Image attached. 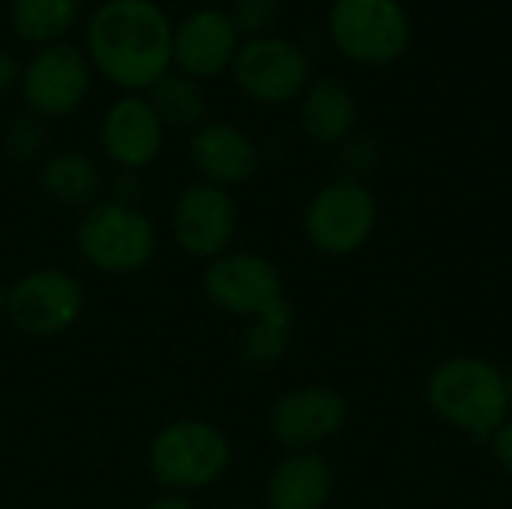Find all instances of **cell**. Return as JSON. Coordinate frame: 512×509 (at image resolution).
<instances>
[{
	"label": "cell",
	"instance_id": "obj_15",
	"mask_svg": "<svg viewBox=\"0 0 512 509\" xmlns=\"http://www.w3.org/2000/svg\"><path fill=\"white\" fill-rule=\"evenodd\" d=\"M192 165L204 183L231 189L246 183L258 171V147L252 138L231 123H204L195 129L189 144Z\"/></svg>",
	"mask_w": 512,
	"mask_h": 509
},
{
	"label": "cell",
	"instance_id": "obj_17",
	"mask_svg": "<svg viewBox=\"0 0 512 509\" xmlns=\"http://www.w3.org/2000/svg\"><path fill=\"white\" fill-rule=\"evenodd\" d=\"M294 324H297V318H294V306L288 303V297H282L273 306H267L264 312L252 315L246 321L240 345H237L240 363L255 372L276 369L291 348Z\"/></svg>",
	"mask_w": 512,
	"mask_h": 509
},
{
	"label": "cell",
	"instance_id": "obj_25",
	"mask_svg": "<svg viewBox=\"0 0 512 509\" xmlns=\"http://www.w3.org/2000/svg\"><path fill=\"white\" fill-rule=\"evenodd\" d=\"M489 447H492V459L495 465L512 477V414L489 435Z\"/></svg>",
	"mask_w": 512,
	"mask_h": 509
},
{
	"label": "cell",
	"instance_id": "obj_20",
	"mask_svg": "<svg viewBox=\"0 0 512 509\" xmlns=\"http://www.w3.org/2000/svg\"><path fill=\"white\" fill-rule=\"evenodd\" d=\"M156 111V117L162 120V126H174V129H192L204 120L207 102L201 87L186 78V75H162L153 87H150V99H147Z\"/></svg>",
	"mask_w": 512,
	"mask_h": 509
},
{
	"label": "cell",
	"instance_id": "obj_8",
	"mask_svg": "<svg viewBox=\"0 0 512 509\" xmlns=\"http://www.w3.org/2000/svg\"><path fill=\"white\" fill-rule=\"evenodd\" d=\"M237 225L240 216L231 192L204 180L186 186L171 210V237L177 249L198 261H213L234 249Z\"/></svg>",
	"mask_w": 512,
	"mask_h": 509
},
{
	"label": "cell",
	"instance_id": "obj_31",
	"mask_svg": "<svg viewBox=\"0 0 512 509\" xmlns=\"http://www.w3.org/2000/svg\"><path fill=\"white\" fill-rule=\"evenodd\" d=\"M219 509H264V507H249V504H228V507H219Z\"/></svg>",
	"mask_w": 512,
	"mask_h": 509
},
{
	"label": "cell",
	"instance_id": "obj_21",
	"mask_svg": "<svg viewBox=\"0 0 512 509\" xmlns=\"http://www.w3.org/2000/svg\"><path fill=\"white\" fill-rule=\"evenodd\" d=\"M78 0H12V27L30 42H51L75 21Z\"/></svg>",
	"mask_w": 512,
	"mask_h": 509
},
{
	"label": "cell",
	"instance_id": "obj_9",
	"mask_svg": "<svg viewBox=\"0 0 512 509\" xmlns=\"http://www.w3.org/2000/svg\"><path fill=\"white\" fill-rule=\"evenodd\" d=\"M336 45L360 63H390L408 45V18L396 0H336L330 12Z\"/></svg>",
	"mask_w": 512,
	"mask_h": 509
},
{
	"label": "cell",
	"instance_id": "obj_30",
	"mask_svg": "<svg viewBox=\"0 0 512 509\" xmlns=\"http://www.w3.org/2000/svg\"><path fill=\"white\" fill-rule=\"evenodd\" d=\"M507 393H510V408H512V366L507 369Z\"/></svg>",
	"mask_w": 512,
	"mask_h": 509
},
{
	"label": "cell",
	"instance_id": "obj_19",
	"mask_svg": "<svg viewBox=\"0 0 512 509\" xmlns=\"http://www.w3.org/2000/svg\"><path fill=\"white\" fill-rule=\"evenodd\" d=\"M357 105L339 81H318L306 90L300 105V123L309 138L321 144L345 141L354 129Z\"/></svg>",
	"mask_w": 512,
	"mask_h": 509
},
{
	"label": "cell",
	"instance_id": "obj_1",
	"mask_svg": "<svg viewBox=\"0 0 512 509\" xmlns=\"http://www.w3.org/2000/svg\"><path fill=\"white\" fill-rule=\"evenodd\" d=\"M87 45L108 81L144 90L168 75L174 33L159 6L147 0H108L90 18Z\"/></svg>",
	"mask_w": 512,
	"mask_h": 509
},
{
	"label": "cell",
	"instance_id": "obj_27",
	"mask_svg": "<svg viewBox=\"0 0 512 509\" xmlns=\"http://www.w3.org/2000/svg\"><path fill=\"white\" fill-rule=\"evenodd\" d=\"M147 509H198L192 495H180V492H159Z\"/></svg>",
	"mask_w": 512,
	"mask_h": 509
},
{
	"label": "cell",
	"instance_id": "obj_3",
	"mask_svg": "<svg viewBox=\"0 0 512 509\" xmlns=\"http://www.w3.org/2000/svg\"><path fill=\"white\" fill-rule=\"evenodd\" d=\"M228 435L201 417H183L162 426L147 450V465L162 492L195 495L216 486L231 468Z\"/></svg>",
	"mask_w": 512,
	"mask_h": 509
},
{
	"label": "cell",
	"instance_id": "obj_2",
	"mask_svg": "<svg viewBox=\"0 0 512 509\" xmlns=\"http://www.w3.org/2000/svg\"><path fill=\"white\" fill-rule=\"evenodd\" d=\"M426 402L450 429L480 441L512 414L507 372L477 354L441 360L426 381Z\"/></svg>",
	"mask_w": 512,
	"mask_h": 509
},
{
	"label": "cell",
	"instance_id": "obj_11",
	"mask_svg": "<svg viewBox=\"0 0 512 509\" xmlns=\"http://www.w3.org/2000/svg\"><path fill=\"white\" fill-rule=\"evenodd\" d=\"M237 84L258 102H288L309 81L306 54L285 39H252L234 54Z\"/></svg>",
	"mask_w": 512,
	"mask_h": 509
},
{
	"label": "cell",
	"instance_id": "obj_4",
	"mask_svg": "<svg viewBox=\"0 0 512 509\" xmlns=\"http://www.w3.org/2000/svg\"><path fill=\"white\" fill-rule=\"evenodd\" d=\"M75 246L81 261L96 273L132 276L150 267L159 249V234L141 207L105 198L87 207L78 219Z\"/></svg>",
	"mask_w": 512,
	"mask_h": 509
},
{
	"label": "cell",
	"instance_id": "obj_23",
	"mask_svg": "<svg viewBox=\"0 0 512 509\" xmlns=\"http://www.w3.org/2000/svg\"><path fill=\"white\" fill-rule=\"evenodd\" d=\"M342 168L348 180H360L369 177L378 168V147L372 138H348L342 147Z\"/></svg>",
	"mask_w": 512,
	"mask_h": 509
},
{
	"label": "cell",
	"instance_id": "obj_26",
	"mask_svg": "<svg viewBox=\"0 0 512 509\" xmlns=\"http://www.w3.org/2000/svg\"><path fill=\"white\" fill-rule=\"evenodd\" d=\"M141 192H144V183H141L138 171H120V174L111 180V198L120 201V204H135V207H138Z\"/></svg>",
	"mask_w": 512,
	"mask_h": 509
},
{
	"label": "cell",
	"instance_id": "obj_14",
	"mask_svg": "<svg viewBox=\"0 0 512 509\" xmlns=\"http://www.w3.org/2000/svg\"><path fill=\"white\" fill-rule=\"evenodd\" d=\"M237 54V27L231 15L204 9L180 24L174 33L171 60L180 66L186 78H210L219 75Z\"/></svg>",
	"mask_w": 512,
	"mask_h": 509
},
{
	"label": "cell",
	"instance_id": "obj_16",
	"mask_svg": "<svg viewBox=\"0 0 512 509\" xmlns=\"http://www.w3.org/2000/svg\"><path fill=\"white\" fill-rule=\"evenodd\" d=\"M333 495V468L318 450L288 453L267 480L264 509H324Z\"/></svg>",
	"mask_w": 512,
	"mask_h": 509
},
{
	"label": "cell",
	"instance_id": "obj_28",
	"mask_svg": "<svg viewBox=\"0 0 512 509\" xmlns=\"http://www.w3.org/2000/svg\"><path fill=\"white\" fill-rule=\"evenodd\" d=\"M15 81H18V66L12 60V54L0 51V96L9 93L15 87Z\"/></svg>",
	"mask_w": 512,
	"mask_h": 509
},
{
	"label": "cell",
	"instance_id": "obj_13",
	"mask_svg": "<svg viewBox=\"0 0 512 509\" xmlns=\"http://www.w3.org/2000/svg\"><path fill=\"white\" fill-rule=\"evenodd\" d=\"M165 126L153 105L138 96L114 102L102 120V150L120 171L147 168L162 150Z\"/></svg>",
	"mask_w": 512,
	"mask_h": 509
},
{
	"label": "cell",
	"instance_id": "obj_22",
	"mask_svg": "<svg viewBox=\"0 0 512 509\" xmlns=\"http://www.w3.org/2000/svg\"><path fill=\"white\" fill-rule=\"evenodd\" d=\"M45 150V126L39 117H18L6 129V153L15 162H30Z\"/></svg>",
	"mask_w": 512,
	"mask_h": 509
},
{
	"label": "cell",
	"instance_id": "obj_18",
	"mask_svg": "<svg viewBox=\"0 0 512 509\" xmlns=\"http://www.w3.org/2000/svg\"><path fill=\"white\" fill-rule=\"evenodd\" d=\"M42 192L63 207H93L102 201V171L84 153H54L39 168Z\"/></svg>",
	"mask_w": 512,
	"mask_h": 509
},
{
	"label": "cell",
	"instance_id": "obj_10",
	"mask_svg": "<svg viewBox=\"0 0 512 509\" xmlns=\"http://www.w3.org/2000/svg\"><path fill=\"white\" fill-rule=\"evenodd\" d=\"M348 423V399L327 384H303L282 393L270 408V435L288 453L318 450Z\"/></svg>",
	"mask_w": 512,
	"mask_h": 509
},
{
	"label": "cell",
	"instance_id": "obj_29",
	"mask_svg": "<svg viewBox=\"0 0 512 509\" xmlns=\"http://www.w3.org/2000/svg\"><path fill=\"white\" fill-rule=\"evenodd\" d=\"M6 303H9V285L0 282V315H6Z\"/></svg>",
	"mask_w": 512,
	"mask_h": 509
},
{
	"label": "cell",
	"instance_id": "obj_6",
	"mask_svg": "<svg viewBox=\"0 0 512 509\" xmlns=\"http://www.w3.org/2000/svg\"><path fill=\"white\" fill-rule=\"evenodd\" d=\"M84 312L78 276L60 267H36L9 285L6 318L24 339H54L75 327Z\"/></svg>",
	"mask_w": 512,
	"mask_h": 509
},
{
	"label": "cell",
	"instance_id": "obj_5",
	"mask_svg": "<svg viewBox=\"0 0 512 509\" xmlns=\"http://www.w3.org/2000/svg\"><path fill=\"white\" fill-rule=\"evenodd\" d=\"M378 228V201L360 180H333L321 186L306 213L303 231L306 240L333 258H345L360 252Z\"/></svg>",
	"mask_w": 512,
	"mask_h": 509
},
{
	"label": "cell",
	"instance_id": "obj_24",
	"mask_svg": "<svg viewBox=\"0 0 512 509\" xmlns=\"http://www.w3.org/2000/svg\"><path fill=\"white\" fill-rule=\"evenodd\" d=\"M276 12H279L276 0H234L231 21H234V27H240L246 33H261L276 21Z\"/></svg>",
	"mask_w": 512,
	"mask_h": 509
},
{
	"label": "cell",
	"instance_id": "obj_7",
	"mask_svg": "<svg viewBox=\"0 0 512 509\" xmlns=\"http://www.w3.org/2000/svg\"><path fill=\"white\" fill-rule=\"evenodd\" d=\"M201 291L213 309L243 321L285 297L279 267L267 255L249 249H228L225 255L207 261Z\"/></svg>",
	"mask_w": 512,
	"mask_h": 509
},
{
	"label": "cell",
	"instance_id": "obj_12",
	"mask_svg": "<svg viewBox=\"0 0 512 509\" xmlns=\"http://www.w3.org/2000/svg\"><path fill=\"white\" fill-rule=\"evenodd\" d=\"M90 87V66L72 45H48L24 72V99L39 117L75 111Z\"/></svg>",
	"mask_w": 512,
	"mask_h": 509
}]
</instances>
